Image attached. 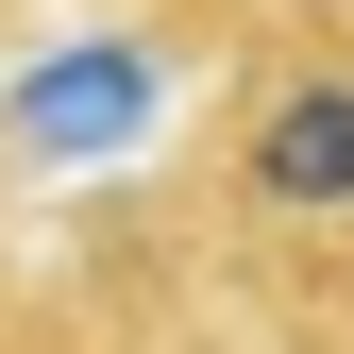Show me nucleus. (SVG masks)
<instances>
[{"label":"nucleus","mask_w":354,"mask_h":354,"mask_svg":"<svg viewBox=\"0 0 354 354\" xmlns=\"http://www.w3.org/2000/svg\"><path fill=\"white\" fill-rule=\"evenodd\" d=\"M236 203L270 219H354V68H287L236 118Z\"/></svg>","instance_id":"nucleus-1"},{"label":"nucleus","mask_w":354,"mask_h":354,"mask_svg":"<svg viewBox=\"0 0 354 354\" xmlns=\"http://www.w3.org/2000/svg\"><path fill=\"white\" fill-rule=\"evenodd\" d=\"M304 17H337V0H304Z\"/></svg>","instance_id":"nucleus-2"}]
</instances>
